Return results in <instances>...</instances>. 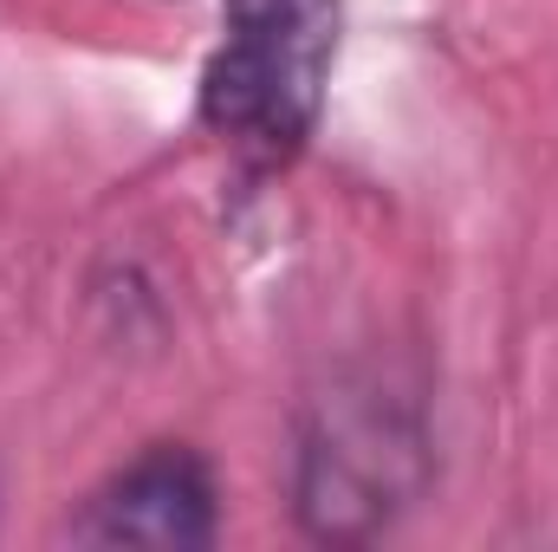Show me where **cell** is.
Instances as JSON below:
<instances>
[{
	"label": "cell",
	"mask_w": 558,
	"mask_h": 552,
	"mask_svg": "<svg viewBox=\"0 0 558 552\" xmlns=\"http://www.w3.org/2000/svg\"><path fill=\"white\" fill-rule=\"evenodd\" d=\"M344 0H221L195 111L247 169H286L325 118Z\"/></svg>",
	"instance_id": "cell-1"
},
{
	"label": "cell",
	"mask_w": 558,
	"mask_h": 552,
	"mask_svg": "<svg viewBox=\"0 0 558 552\" xmlns=\"http://www.w3.org/2000/svg\"><path fill=\"white\" fill-rule=\"evenodd\" d=\"M428 494V422L390 377H338L299 422L292 514L325 547L377 540Z\"/></svg>",
	"instance_id": "cell-2"
},
{
	"label": "cell",
	"mask_w": 558,
	"mask_h": 552,
	"mask_svg": "<svg viewBox=\"0 0 558 552\" xmlns=\"http://www.w3.org/2000/svg\"><path fill=\"white\" fill-rule=\"evenodd\" d=\"M221 533V481L189 442H156L118 468L72 520L78 547H156L195 552Z\"/></svg>",
	"instance_id": "cell-3"
}]
</instances>
